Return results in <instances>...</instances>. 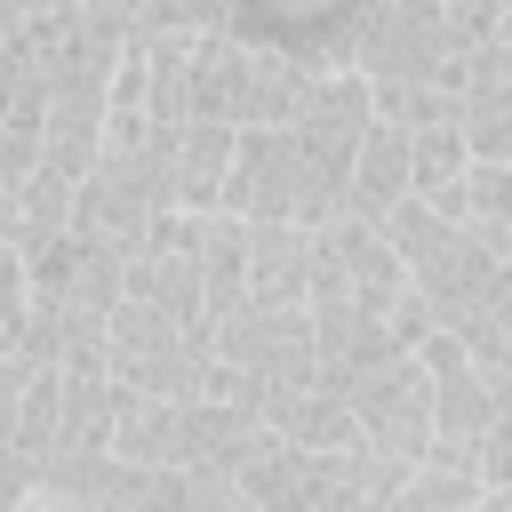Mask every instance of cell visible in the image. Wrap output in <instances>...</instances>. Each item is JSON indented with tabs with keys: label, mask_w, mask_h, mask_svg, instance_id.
Listing matches in <instances>:
<instances>
[{
	"label": "cell",
	"mask_w": 512,
	"mask_h": 512,
	"mask_svg": "<svg viewBox=\"0 0 512 512\" xmlns=\"http://www.w3.org/2000/svg\"><path fill=\"white\" fill-rule=\"evenodd\" d=\"M240 96H248V40L240 32H200L192 40V128L200 120L240 128Z\"/></svg>",
	"instance_id": "d6986e66"
},
{
	"label": "cell",
	"mask_w": 512,
	"mask_h": 512,
	"mask_svg": "<svg viewBox=\"0 0 512 512\" xmlns=\"http://www.w3.org/2000/svg\"><path fill=\"white\" fill-rule=\"evenodd\" d=\"M88 0H16V8H0V24H24V16H80Z\"/></svg>",
	"instance_id": "f546056e"
},
{
	"label": "cell",
	"mask_w": 512,
	"mask_h": 512,
	"mask_svg": "<svg viewBox=\"0 0 512 512\" xmlns=\"http://www.w3.org/2000/svg\"><path fill=\"white\" fill-rule=\"evenodd\" d=\"M424 360H432V392H440V440H448V448H480L488 424L504 416V408H496V384L480 376V360H472L448 328L424 344Z\"/></svg>",
	"instance_id": "7c38bea8"
},
{
	"label": "cell",
	"mask_w": 512,
	"mask_h": 512,
	"mask_svg": "<svg viewBox=\"0 0 512 512\" xmlns=\"http://www.w3.org/2000/svg\"><path fill=\"white\" fill-rule=\"evenodd\" d=\"M312 336H320V384H360L368 368H384L400 352L392 320L352 312V304H312Z\"/></svg>",
	"instance_id": "2e32d148"
},
{
	"label": "cell",
	"mask_w": 512,
	"mask_h": 512,
	"mask_svg": "<svg viewBox=\"0 0 512 512\" xmlns=\"http://www.w3.org/2000/svg\"><path fill=\"white\" fill-rule=\"evenodd\" d=\"M232 160H240V128H224V120L176 128V208L216 216L224 208V184H232Z\"/></svg>",
	"instance_id": "ac0fdd59"
},
{
	"label": "cell",
	"mask_w": 512,
	"mask_h": 512,
	"mask_svg": "<svg viewBox=\"0 0 512 512\" xmlns=\"http://www.w3.org/2000/svg\"><path fill=\"white\" fill-rule=\"evenodd\" d=\"M472 168H480V152H472L464 120L416 128V200H432V208H456V192H464V176H472Z\"/></svg>",
	"instance_id": "cb8c5ba5"
},
{
	"label": "cell",
	"mask_w": 512,
	"mask_h": 512,
	"mask_svg": "<svg viewBox=\"0 0 512 512\" xmlns=\"http://www.w3.org/2000/svg\"><path fill=\"white\" fill-rule=\"evenodd\" d=\"M400 480H408V464H392L384 448L320 456V496H312V512H384Z\"/></svg>",
	"instance_id": "ffe728a7"
},
{
	"label": "cell",
	"mask_w": 512,
	"mask_h": 512,
	"mask_svg": "<svg viewBox=\"0 0 512 512\" xmlns=\"http://www.w3.org/2000/svg\"><path fill=\"white\" fill-rule=\"evenodd\" d=\"M504 48H512V24H504Z\"/></svg>",
	"instance_id": "1f68e13d"
},
{
	"label": "cell",
	"mask_w": 512,
	"mask_h": 512,
	"mask_svg": "<svg viewBox=\"0 0 512 512\" xmlns=\"http://www.w3.org/2000/svg\"><path fill=\"white\" fill-rule=\"evenodd\" d=\"M320 64L288 56V48H256L248 40V96H240V128H296L320 96Z\"/></svg>",
	"instance_id": "5bb4252c"
},
{
	"label": "cell",
	"mask_w": 512,
	"mask_h": 512,
	"mask_svg": "<svg viewBox=\"0 0 512 512\" xmlns=\"http://www.w3.org/2000/svg\"><path fill=\"white\" fill-rule=\"evenodd\" d=\"M280 440H296V448H312V456H344V448H368V432H360V416H352V392L344 384H304V392H288V400H272V416H264Z\"/></svg>",
	"instance_id": "e0dca14e"
},
{
	"label": "cell",
	"mask_w": 512,
	"mask_h": 512,
	"mask_svg": "<svg viewBox=\"0 0 512 512\" xmlns=\"http://www.w3.org/2000/svg\"><path fill=\"white\" fill-rule=\"evenodd\" d=\"M224 216L328 232V224H344V184L304 152L296 128H240V160H232V184H224Z\"/></svg>",
	"instance_id": "277c9868"
},
{
	"label": "cell",
	"mask_w": 512,
	"mask_h": 512,
	"mask_svg": "<svg viewBox=\"0 0 512 512\" xmlns=\"http://www.w3.org/2000/svg\"><path fill=\"white\" fill-rule=\"evenodd\" d=\"M352 72L368 88L424 80V88H456L464 96V48H456L440 0H368L360 32H352Z\"/></svg>",
	"instance_id": "5b68a950"
},
{
	"label": "cell",
	"mask_w": 512,
	"mask_h": 512,
	"mask_svg": "<svg viewBox=\"0 0 512 512\" xmlns=\"http://www.w3.org/2000/svg\"><path fill=\"white\" fill-rule=\"evenodd\" d=\"M320 384V336H312V312H264V304H240L232 320H216V368H208V400H232V408H256L272 416V400Z\"/></svg>",
	"instance_id": "3957f363"
},
{
	"label": "cell",
	"mask_w": 512,
	"mask_h": 512,
	"mask_svg": "<svg viewBox=\"0 0 512 512\" xmlns=\"http://www.w3.org/2000/svg\"><path fill=\"white\" fill-rule=\"evenodd\" d=\"M208 368H216V336L208 328H184L176 312L136 304V296L112 312V376L128 392H144V400H200Z\"/></svg>",
	"instance_id": "8992f818"
},
{
	"label": "cell",
	"mask_w": 512,
	"mask_h": 512,
	"mask_svg": "<svg viewBox=\"0 0 512 512\" xmlns=\"http://www.w3.org/2000/svg\"><path fill=\"white\" fill-rule=\"evenodd\" d=\"M352 392V416L368 432V448H384L392 464H424L440 440V392H432V360L424 352H392L384 368H368Z\"/></svg>",
	"instance_id": "ba28073f"
},
{
	"label": "cell",
	"mask_w": 512,
	"mask_h": 512,
	"mask_svg": "<svg viewBox=\"0 0 512 512\" xmlns=\"http://www.w3.org/2000/svg\"><path fill=\"white\" fill-rule=\"evenodd\" d=\"M312 240L304 224H248V304L312 312Z\"/></svg>",
	"instance_id": "4fadbf2b"
},
{
	"label": "cell",
	"mask_w": 512,
	"mask_h": 512,
	"mask_svg": "<svg viewBox=\"0 0 512 512\" xmlns=\"http://www.w3.org/2000/svg\"><path fill=\"white\" fill-rule=\"evenodd\" d=\"M456 120H464V136H472L480 160H512V48H504V40L464 56Z\"/></svg>",
	"instance_id": "9a60e30c"
},
{
	"label": "cell",
	"mask_w": 512,
	"mask_h": 512,
	"mask_svg": "<svg viewBox=\"0 0 512 512\" xmlns=\"http://www.w3.org/2000/svg\"><path fill=\"white\" fill-rule=\"evenodd\" d=\"M480 488H512V416H496L480 440Z\"/></svg>",
	"instance_id": "f1b7e54d"
},
{
	"label": "cell",
	"mask_w": 512,
	"mask_h": 512,
	"mask_svg": "<svg viewBox=\"0 0 512 512\" xmlns=\"http://www.w3.org/2000/svg\"><path fill=\"white\" fill-rule=\"evenodd\" d=\"M504 272H512V160H480L472 176H464V192H456V208H448Z\"/></svg>",
	"instance_id": "7402d4cb"
},
{
	"label": "cell",
	"mask_w": 512,
	"mask_h": 512,
	"mask_svg": "<svg viewBox=\"0 0 512 512\" xmlns=\"http://www.w3.org/2000/svg\"><path fill=\"white\" fill-rule=\"evenodd\" d=\"M376 112H384V120H400V128H440V120H456V88L400 80V88H376Z\"/></svg>",
	"instance_id": "484cf974"
},
{
	"label": "cell",
	"mask_w": 512,
	"mask_h": 512,
	"mask_svg": "<svg viewBox=\"0 0 512 512\" xmlns=\"http://www.w3.org/2000/svg\"><path fill=\"white\" fill-rule=\"evenodd\" d=\"M408 200H416V128H400V120L376 112V128H368V144H360V160L344 176V216L392 224Z\"/></svg>",
	"instance_id": "30bf717a"
},
{
	"label": "cell",
	"mask_w": 512,
	"mask_h": 512,
	"mask_svg": "<svg viewBox=\"0 0 512 512\" xmlns=\"http://www.w3.org/2000/svg\"><path fill=\"white\" fill-rule=\"evenodd\" d=\"M440 16H448V32H456V48L472 56V48H496V40H504L512 0H440Z\"/></svg>",
	"instance_id": "4316f807"
},
{
	"label": "cell",
	"mask_w": 512,
	"mask_h": 512,
	"mask_svg": "<svg viewBox=\"0 0 512 512\" xmlns=\"http://www.w3.org/2000/svg\"><path fill=\"white\" fill-rule=\"evenodd\" d=\"M392 248H400V264H408V288H416V304L440 320V328H464L472 312H488V304H504L512 296V272L448 216V208H432V200H408L392 224Z\"/></svg>",
	"instance_id": "7a4b0ae2"
},
{
	"label": "cell",
	"mask_w": 512,
	"mask_h": 512,
	"mask_svg": "<svg viewBox=\"0 0 512 512\" xmlns=\"http://www.w3.org/2000/svg\"><path fill=\"white\" fill-rule=\"evenodd\" d=\"M240 488L256 496V512H312V496H320V456L272 432V440L256 448V464L240 472Z\"/></svg>",
	"instance_id": "44dd1931"
},
{
	"label": "cell",
	"mask_w": 512,
	"mask_h": 512,
	"mask_svg": "<svg viewBox=\"0 0 512 512\" xmlns=\"http://www.w3.org/2000/svg\"><path fill=\"white\" fill-rule=\"evenodd\" d=\"M368 0H240L232 32L256 48H288L320 72H352V32H360Z\"/></svg>",
	"instance_id": "9c48e42d"
},
{
	"label": "cell",
	"mask_w": 512,
	"mask_h": 512,
	"mask_svg": "<svg viewBox=\"0 0 512 512\" xmlns=\"http://www.w3.org/2000/svg\"><path fill=\"white\" fill-rule=\"evenodd\" d=\"M136 512H256V496L232 472H160V464H144Z\"/></svg>",
	"instance_id": "603a6c76"
},
{
	"label": "cell",
	"mask_w": 512,
	"mask_h": 512,
	"mask_svg": "<svg viewBox=\"0 0 512 512\" xmlns=\"http://www.w3.org/2000/svg\"><path fill=\"white\" fill-rule=\"evenodd\" d=\"M200 264H208V312L232 320V312L248 304V224L216 208V216H208V248H200Z\"/></svg>",
	"instance_id": "d4e9b609"
},
{
	"label": "cell",
	"mask_w": 512,
	"mask_h": 512,
	"mask_svg": "<svg viewBox=\"0 0 512 512\" xmlns=\"http://www.w3.org/2000/svg\"><path fill=\"white\" fill-rule=\"evenodd\" d=\"M8 512H104V504H88V496H72L56 480H16V504Z\"/></svg>",
	"instance_id": "83f0119b"
},
{
	"label": "cell",
	"mask_w": 512,
	"mask_h": 512,
	"mask_svg": "<svg viewBox=\"0 0 512 512\" xmlns=\"http://www.w3.org/2000/svg\"><path fill=\"white\" fill-rule=\"evenodd\" d=\"M368 128H376V88H368L360 72H328V80H320V96H312V112L296 120L304 152H312V160H320L336 184L352 176V160H360Z\"/></svg>",
	"instance_id": "8fae6325"
},
{
	"label": "cell",
	"mask_w": 512,
	"mask_h": 512,
	"mask_svg": "<svg viewBox=\"0 0 512 512\" xmlns=\"http://www.w3.org/2000/svg\"><path fill=\"white\" fill-rule=\"evenodd\" d=\"M272 440V424L256 408H232V400H128L120 432H112V456L128 464H160V472H248L256 448Z\"/></svg>",
	"instance_id": "6da1fadb"
},
{
	"label": "cell",
	"mask_w": 512,
	"mask_h": 512,
	"mask_svg": "<svg viewBox=\"0 0 512 512\" xmlns=\"http://www.w3.org/2000/svg\"><path fill=\"white\" fill-rule=\"evenodd\" d=\"M472 512H512V488H488V496H480Z\"/></svg>",
	"instance_id": "4dcf8cb0"
},
{
	"label": "cell",
	"mask_w": 512,
	"mask_h": 512,
	"mask_svg": "<svg viewBox=\"0 0 512 512\" xmlns=\"http://www.w3.org/2000/svg\"><path fill=\"white\" fill-rule=\"evenodd\" d=\"M408 296L416 288H408V264H400V248H392L384 224L344 216V224H328L312 240V304H352V312L392 320Z\"/></svg>",
	"instance_id": "52a82bcc"
}]
</instances>
